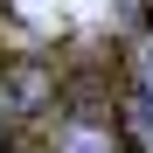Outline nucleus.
Segmentation results:
<instances>
[{
    "label": "nucleus",
    "mask_w": 153,
    "mask_h": 153,
    "mask_svg": "<svg viewBox=\"0 0 153 153\" xmlns=\"http://www.w3.org/2000/svg\"><path fill=\"white\" fill-rule=\"evenodd\" d=\"M56 153H125L111 125H97V118H70L63 132H56Z\"/></svg>",
    "instance_id": "f257e3e1"
},
{
    "label": "nucleus",
    "mask_w": 153,
    "mask_h": 153,
    "mask_svg": "<svg viewBox=\"0 0 153 153\" xmlns=\"http://www.w3.org/2000/svg\"><path fill=\"white\" fill-rule=\"evenodd\" d=\"M21 153H28V146H21Z\"/></svg>",
    "instance_id": "f03ea898"
}]
</instances>
